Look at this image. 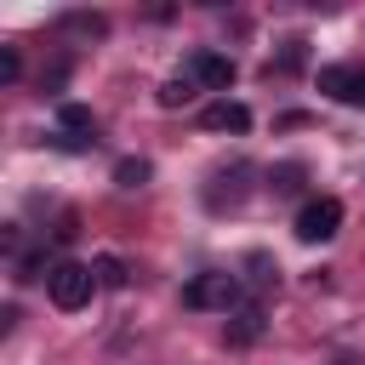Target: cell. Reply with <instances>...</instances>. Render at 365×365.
<instances>
[{
	"label": "cell",
	"mask_w": 365,
	"mask_h": 365,
	"mask_svg": "<svg viewBox=\"0 0 365 365\" xmlns=\"http://www.w3.org/2000/svg\"><path fill=\"white\" fill-rule=\"evenodd\" d=\"M91 291H97L91 262H51V274H46V297H51L63 314L86 308V302H91Z\"/></svg>",
	"instance_id": "6da1fadb"
},
{
	"label": "cell",
	"mask_w": 365,
	"mask_h": 365,
	"mask_svg": "<svg viewBox=\"0 0 365 365\" xmlns=\"http://www.w3.org/2000/svg\"><path fill=\"white\" fill-rule=\"evenodd\" d=\"M297 240L302 245H325V240H336V228H342V200L336 194H314L302 211H297Z\"/></svg>",
	"instance_id": "7a4b0ae2"
},
{
	"label": "cell",
	"mask_w": 365,
	"mask_h": 365,
	"mask_svg": "<svg viewBox=\"0 0 365 365\" xmlns=\"http://www.w3.org/2000/svg\"><path fill=\"white\" fill-rule=\"evenodd\" d=\"M182 308H240V279L234 274H222V268H211V274H194L188 285H182Z\"/></svg>",
	"instance_id": "3957f363"
},
{
	"label": "cell",
	"mask_w": 365,
	"mask_h": 365,
	"mask_svg": "<svg viewBox=\"0 0 365 365\" xmlns=\"http://www.w3.org/2000/svg\"><path fill=\"white\" fill-rule=\"evenodd\" d=\"M319 91H325L331 103L365 108V68H359V63H325V68H319Z\"/></svg>",
	"instance_id": "277c9868"
},
{
	"label": "cell",
	"mask_w": 365,
	"mask_h": 365,
	"mask_svg": "<svg viewBox=\"0 0 365 365\" xmlns=\"http://www.w3.org/2000/svg\"><path fill=\"white\" fill-rule=\"evenodd\" d=\"M57 148H91L97 143V114L86 103H57Z\"/></svg>",
	"instance_id": "5b68a950"
},
{
	"label": "cell",
	"mask_w": 365,
	"mask_h": 365,
	"mask_svg": "<svg viewBox=\"0 0 365 365\" xmlns=\"http://www.w3.org/2000/svg\"><path fill=\"white\" fill-rule=\"evenodd\" d=\"M194 86H205V91H228L234 86V57H222V51H211V46H200L194 57H188V68H182Z\"/></svg>",
	"instance_id": "8992f818"
},
{
	"label": "cell",
	"mask_w": 365,
	"mask_h": 365,
	"mask_svg": "<svg viewBox=\"0 0 365 365\" xmlns=\"http://www.w3.org/2000/svg\"><path fill=\"white\" fill-rule=\"evenodd\" d=\"M200 125L205 131H251V108L234 103V97H217V103L200 108Z\"/></svg>",
	"instance_id": "52a82bcc"
},
{
	"label": "cell",
	"mask_w": 365,
	"mask_h": 365,
	"mask_svg": "<svg viewBox=\"0 0 365 365\" xmlns=\"http://www.w3.org/2000/svg\"><path fill=\"white\" fill-rule=\"evenodd\" d=\"M222 336H228V348H251V342L262 336V302H240Z\"/></svg>",
	"instance_id": "ba28073f"
},
{
	"label": "cell",
	"mask_w": 365,
	"mask_h": 365,
	"mask_svg": "<svg viewBox=\"0 0 365 365\" xmlns=\"http://www.w3.org/2000/svg\"><path fill=\"white\" fill-rule=\"evenodd\" d=\"M57 29H63V34H86V40H103V34H108V17H97V11H68Z\"/></svg>",
	"instance_id": "9c48e42d"
},
{
	"label": "cell",
	"mask_w": 365,
	"mask_h": 365,
	"mask_svg": "<svg viewBox=\"0 0 365 365\" xmlns=\"http://www.w3.org/2000/svg\"><path fill=\"white\" fill-rule=\"evenodd\" d=\"M302 63H308V40H297V34H291V40L279 46V57L268 63V74H274V68H279V74H297Z\"/></svg>",
	"instance_id": "30bf717a"
},
{
	"label": "cell",
	"mask_w": 365,
	"mask_h": 365,
	"mask_svg": "<svg viewBox=\"0 0 365 365\" xmlns=\"http://www.w3.org/2000/svg\"><path fill=\"white\" fill-rule=\"evenodd\" d=\"M194 91H200V86H194L188 74H171V80L160 86V108H182V103H194Z\"/></svg>",
	"instance_id": "8fae6325"
},
{
	"label": "cell",
	"mask_w": 365,
	"mask_h": 365,
	"mask_svg": "<svg viewBox=\"0 0 365 365\" xmlns=\"http://www.w3.org/2000/svg\"><path fill=\"white\" fill-rule=\"evenodd\" d=\"M91 274H97V285H108V291H120V285L131 279V268H125L120 257H97V262H91Z\"/></svg>",
	"instance_id": "7c38bea8"
},
{
	"label": "cell",
	"mask_w": 365,
	"mask_h": 365,
	"mask_svg": "<svg viewBox=\"0 0 365 365\" xmlns=\"http://www.w3.org/2000/svg\"><path fill=\"white\" fill-rule=\"evenodd\" d=\"M148 177H154L148 160H120V165H114V182H120V188H143Z\"/></svg>",
	"instance_id": "4fadbf2b"
},
{
	"label": "cell",
	"mask_w": 365,
	"mask_h": 365,
	"mask_svg": "<svg viewBox=\"0 0 365 365\" xmlns=\"http://www.w3.org/2000/svg\"><path fill=\"white\" fill-rule=\"evenodd\" d=\"M302 177H308V171H302L297 160H291V165H274V171H268V182H274V194H297V188H302Z\"/></svg>",
	"instance_id": "5bb4252c"
},
{
	"label": "cell",
	"mask_w": 365,
	"mask_h": 365,
	"mask_svg": "<svg viewBox=\"0 0 365 365\" xmlns=\"http://www.w3.org/2000/svg\"><path fill=\"white\" fill-rule=\"evenodd\" d=\"M40 274H51V268H46V245L23 251V257H17V274H11V279H40Z\"/></svg>",
	"instance_id": "9a60e30c"
},
{
	"label": "cell",
	"mask_w": 365,
	"mask_h": 365,
	"mask_svg": "<svg viewBox=\"0 0 365 365\" xmlns=\"http://www.w3.org/2000/svg\"><path fill=\"white\" fill-rule=\"evenodd\" d=\"M74 234H80V211H63V217H57V228H51V240H57V245H68Z\"/></svg>",
	"instance_id": "2e32d148"
},
{
	"label": "cell",
	"mask_w": 365,
	"mask_h": 365,
	"mask_svg": "<svg viewBox=\"0 0 365 365\" xmlns=\"http://www.w3.org/2000/svg\"><path fill=\"white\" fill-rule=\"evenodd\" d=\"M17 74H23V57H17V46H6V51H0V80L11 86Z\"/></svg>",
	"instance_id": "e0dca14e"
},
{
	"label": "cell",
	"mask_w": 365,
	"mask_h": 365,
	"mask_svg": "<svg viewBox=\"0 0 365 365\" xmlns=\"http://www.w3.org/2000/svg\"><path fill=\"white\" fill-rule=\"evenodd\" d=\"M63 80H68V63H51V68H46V74H40V91H57V86H63Z\"/></svg>",
	"instance_id": "ac0fdd59"
}]
</instances>
